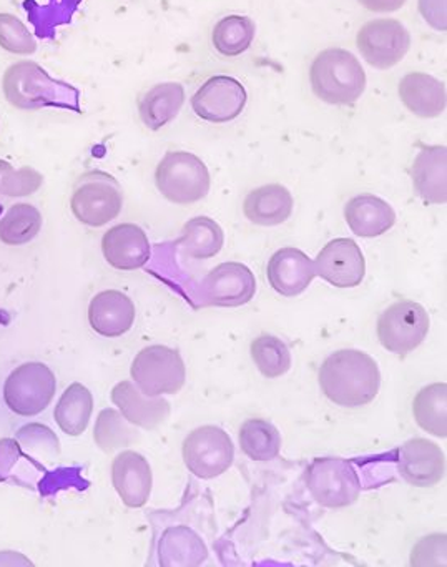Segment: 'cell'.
I'll list each match as a JSON object with an SVG mask.
<instances>
[{"instance_id": "cell-1", "label": "cell", "mask_w": 447, "mask_h": 567, "mask_svg": "<svg viewBox=\"0 0 447 567\" xmlns=\"http://www.w3.org/2000/svg\"><path fill=\"white\" fill-rule=\"evenodd\" d=\"M321 391L341 408H361L380 394L381 371L376 361L361 350L347 348L331 353L318 373Z\"/></svg>"}, {"instance_id": "cell-2", "label": "cell", "mask_w": 447, "mask_h": 567, "mask_svg": "<svg viewBox=\"0 0 447 567\" xmlns=\"http://www.w3.org/2000/svg\"><path fill=\"white\" fill-rule=\"evenodd\" d=\"M2 91L9 104L19 111H41L48 107L79 111L81 94L77 89L55 81L32 61L12 64L6 71Z\"/></svg>"}, {"instance_id": "cell-3", "label": "cell", "mask_w": 447, "mask_h": 567, "mask_svg": "<svg viewBox=\"0 0 447 567\" xmlns=\"http://www.w3.org/2000/svg\"><path fill=\"white\" fill-rule=\"evenodd\" d=\"M313 94L324 104L353 105L363 97L367 78L356 55L344 49H326L310 69Z\"/></svg>"}, {"instance_id": "cell-4", "label": "cell", "mask_w": 447, "mask_h": 567, "mask_svg": "<svg viewBox=\"0 0 447 567\" xmlns=\"http://www.w3.org/2000/svg\"><path fill=\"white\" fill-rule=\"evenodd\" d=\"M155 185L162 197L175 205L204 200L211 187L210 172L198 155L190 152H167L155 171Z\"/></svg>"}, {"instance_id": "cell-5", "label": "cell", "mask_w": 447, "mask_h": 567, "mask_svg": "<svg viewBox=\"0 0 447 567\" xmlns=\"http://www.w3.org/2000/svg\"><path fill=\"white\" fill-rule=\"evenodd\" d=\"M71 208L82 225L92 228L105 227L121 215L124 192L117 178L107 172L91 171L75 182Z\"/></svg>"}, {"instance_id": "cell-6", "label": "cell", "mask_w": 447, "mask_h": 567, "mask_svg": "<svg viewBox=\"0 0 447 567\" xmlns=\"http://www.w3.org/2000/svg\"><path fill=\"white\" fill-rule=\"evenodd\" d=\"M304 483L314 503L328 509H343L360 499V474L343 457H316L304 473Z\"/></svg>"}, {"instance_id": "cell-7", "label": "cell", "mask_w": 447, "mask_h": 567, "mask_svg": "<svg viewBox=\"0 0 447 567\" xmlns=\"http://www.w3.org/2000/svg\"><path fill=\"white\" fill-rule=\"evenodd\" d=\"M132 381L147 396L177 394L187 381V368L177 350L164 344L144 348L132 361Z\"/></svg>"}, {"instance_id": "cell-8", "label": "cell", "mask_w": 447, "mask_h": 567, "mask_svg": "<svg viewBox=\"0 0 447 567\" xmlns=\"http://www.w3.org/2000/svg\"><path fill=\"white\" fill-rule=\"evenodd\" d=\"M58 380L48 364L29 361L15 368L4 384V401L19 416H38L51 406Z\"/></svg>"}, {"instance_id": "cell-9", "label": "cell", "mask_w": 447, "mask_h": 567, "mask_svg": "<svg viewBox=\"0 0 447 567\" xmlns=\"http://www.w3.org/2000/svg\"><path fill=\"white\" fill-rule=\"evenodd\" d=\"M429 327V315L423 305L396 301L377 318V340L391 353L406 357L423 344Z\"/></svg>"}, {"instance_id": "cell-10", "label": "cell", "mask_w": 447, "mask_h": 567, "mask_svg": "<svg viewBox=\"0 0 447 567\" xmlns=\"http://www.w3.org/2000/svg\"><path fill=\"white\" fill-rule=\"evenodd\" d=\"M181 454L191 474L200 480H215L233 466L235 444L227 431L207 424L187 434Z\"/></svg>"}, {"instance_id": "cell-11", "label": "cell", "mask_w": 447, "mask_h": 567, "mask_svg": "<svg viewBox=\"0 0 447 567\" xmlns=\"http://www.w3.org/2000/svg\"><path fill=\"white\" fill-rule=\"evenodd\" d=\"M356 45L371 68L389 71L409 52L410 34L396 19H374L357 31Z\"/></svg>"}, {"instance_id": "cell-12", "label": "cell", "mask_w": 447, "mask_h": 567, "mask_svg": "<svg viewBox=\"0 0 447 567\" xmlns=\"http://www.w3.org/2000/svg\"><path fill=\"white\" fill-rule=\"evenodd\" d=\"M248 94L245 85L230 75H214L191 97L197 117L210 124H228L243 114Z\"/></svg>"}, {"instance_id": "cell-13", "label": "cell", "mask_w": 447, "mask_h": 567, "mask_svg": "<svg viewBox=\"0 0 447 567\" xmlns=\"http://www.w3.org/2000/svg\"><path fill=\"white\" fill-rule=\"evenodd\" d=\"M200 288L201 298L211 307H243L257 293V278L247 265L225 261L205 277Z\"/></svg>"}, {"instance_id": "cell-14", "label": "cell", "mask_w": 447, "mask_h": 567, "mask_svg": "<svg viewBox=\"0 0 447 567\" xmlns=\"http://www.w3.org/2000/svg\"><path fill=\"white\" fill-rule=\"evenodd\" d=\"M314 261L316 277L334 288H356L366 275V260L351 238H336L324 245Z\"/></svg>"}, {"instance_id": "cell-15", "label": "cell", "mask_w": 447, "mask_h": 567, "mask_svg": "<svg viewBox=\"0 0 447 567\" xmlns=\"http://www.w3.org/2000/svg\"><path fill=\"white\" fill-rule=\"evenodd\" d=\"M397 473L414 487H433L444 480V451L426 437H413L399 447Z\"/></svg>"}, {"instance_id": "cell-16", "label": "cell", "mask_w": 447, "mask_h": 567, "mask_svg": "<svg viewBox=\"0 0 447 567\" xmlns=\"http://www.w3.org/2000/svg\"><path fill=\"white\" fill-rule=\"evenodd\" d=\"M157 563L164 567H198L207 563L208 546L200 533L187 523L168 524L155 540Z\"/></svg>"}, {"instance_id": "cell-17", "label": "cell", "mask_w": 447, "mask_h": 567, "mask_svg": "<svg viewBox=\"0 0 447 567\" xmlns=\"http://www.w3.org/2000/svg\"><path fill=\"white\" fill-rule=\"evenodd\" d=\"M112 484L125 506L144 507L154 489V473L147 457L132 450L118 453L112 463Z\"/></svg>"}, {"instance_id": "cell-18", "label": "cell", "mask_w": 447, "mask_h": 567, "mask_svg": "<svg viewBox=\"0 0 447 567\" xmlns=\"http://www.w3.org/2000/svg\"><path fill=\"white\" fill-rule=\"evenodd\" d=\"M102 251L107 264L122 271L144 268L152 258L147 234L135 224L112 227L102 238Z\"/></svg>"}, {"instance_id": "cell-19", "label": "cell", "mask_w": 447, "mask_h": 567, "mask_svg": "<svg viewBox=\"0 0 447 567\" xmlns=\"http://www.w3.org/2000/svg\"><path fill=\"white\" fill-rule=\"evenodd\" d=\"M268 281L281 297L294 298L304 293L316 278L314 261L300 248L284 247L268 261Z\"/></svg>"}, {"instance_id": "cell-20", "label": "cell", "mask_w": 447, "mask_h": 567, "mask_svg": "<svg viewBox=\"0 0 447 567\" xmlns=\"http://www.w3.org/2000/svg\"><path fill=\"white\" fill-rule=\"evenodd\" d=\"M112 403L135 427L155 430L170 416V403L164 396H147L134 381H121L112 390Z\"/></svg>"}, {"instance_id": "cell-21", "label": "cell", "mask_w": 447, "mask_h": 567, "mask_svg": "<svg viewBox=\"0 0 447 567\" xmlns=\"http://www.w3.org/2000/svg\"><path fill=\"white\" fill-rule=\"evenodd\" d=\"M135 305L118 290H105L95 295L89 305V321L95 333L105 338H118L128 333L135 323Z\"/></svg>"}, {"instance_id": "cell-22", "label": "cell", "mask_w": 447, "mask_h": 567, "mask_svg": "<svg viewBox=\"0 0 447 567\" xmlns=\"http://www.w3.org/2000/svg\"><path fill=\"white\" fill-rule=\"evenodd\" d=\"M397 94L404 107L419 118H436L446 112V85L434 75L410 72L401 79Z\"/></svg>"}, {"instance_id": "cell-23", "label": "cell", "mask_w": 447, "mask_h": 567, "mask_svg": "<svg viewBox=\"0 0 447 567\" xmlns=\"http://www.w3.org/2000/svg\"><path fill=\"white\" fill-rule=\"evenodd\" d=\"M414 192L426 204L447 202V151L444 145L423 147L410 167Z\"/></svg>"}, {"instance_id": "cell-24", "label": "cell", "mask_w": 447, "mask_h": 567, "mask_svg": "<svg viewBox=\"0 0 447 567\" xmlns=\"http://www.w3.org/2000/svg\"><path fill=\"white\" fill-rule=\"evenodd\" d=\"M344 220L356 237L377 238L394 227L396 212L377 195L361 194L347 202Z\"/></svg>"}, {"instance_id": "cell-25", "label": "cell", "mask_w": 447, "mask_h": 567, "mask_svg": "<svg viewBox=\"0 0 447 567\" xmlns=\"http://www.w3.org/2000/svg\"><path fill=\"white\" fill-rule=\"evenodd\" d=\"M294 200L284 185L268 184L254 188L243 202V214L258 227H278L293 214Z\"/></svg>"}, {"instance_id": "cell-26", "label": "cell", "mask_w": 447, "mask_h": 567, "mask_svg": "<svg viewBox=\"0 0 447 567\" xmlns=\"http://www.w3.org/2000/svg\"><path fill=\"white\" fill-rule=\"evenodd\" d=\"M185 104V89L178 82L154 85L138 104V114L148 131H160L174 122Z\"/></svg>"}, {"instance_id": "cell-27", "label": "cell", "mask_w": 447, "mask_h": 567, "mask_svg": "<svg viewBox=\"0 0 447 567\" xmlns=\"http://www.w3.org/2000/svg\"><path fill=\"white\" fill-rule=\"evenodd\" d=\"M175 245L191 260H208L217 257L224 248V228L210 217L191 218L185 224Z\"/></svg>"}, {"instance_id": "cell-28", "label": "cell", "mask_w": 447, "mask_h": 567, "mask_svg": "<svg viewBox=\"0 0 447 567\" xmlns=\"http://www.w3.org/2000/svg\"><path fill=\"white\" fill-rule=\"evenodd\" d=\"M94 413V396L82 383H72L59 400L54 420L69 436H81L91 423Z\"/></svg>"}, {"instance_id": "cell-29", "label": "cell", "mask_w": 447, "mask_h": 567, "mask_svg": "<svg viewBox=\"0 0 447 567\" xmlns=\"http://www.w3.org/2000/svg\"><path fill=\"white\" fill-rule=\"evenodd\" d=\"M413 414L420 430L446 440L447 384L444 381H437L417 391L413 401Z\"/></svg>"}, {"instance_id": "cell-30", "label": "cell", "mask_w": 447, "mask_h": 567, "mask_svg": "<svg viewBox=\"0 0 447 567\" xmlns=\"http://www.w3.org/2000/svg\"><path fill=\"white\" fill-rule=\"evenodd\" d=\"M245 456L258 463H270L280 456L281 434L270 421L254 417L245 421L238 434Z\"/></svg>"}, {"instance_id": "cell-31", "label": "cell", "mask_w": 447, "mask_h": 567, "mask_svg": "<svg viewBox=\"0 0 447 567\" xmlns=\"http://www.w3.org/2000/svg\"><path fill=\"white\" fill-rule=\"evenodd\" d=\"M42 230V214L31 204H15L0 218V241L9 247H22L38 238Z\"/></svg>"}, {"instance_id": "cell-32", "label": "cell", "mask_w": 447, "mask_h": 567, "mask_svg": "<svg viewBox=\"0 0 447 567\" xmlns=\"http://www.w3.org/2000/svg\"><path fill=\"white\" fill-rule=\"evenodd\" d=\"M257 25L247 16H227L215 25L211 42L218 54L238 58L253 44Z\"/></svg>"}, {"instance_id": "cell-33", "label": "cell", "mask_w": 447, "mask_h": 567, "mask_svg": "<svg viewBox=\"0 0 447 567\" xmlns=\"http://www.w3.org/2000/svg\"><path fill=\"white\" fill-rule=\"evenodd\" d=\"M138 437V431L122 416L115 408H105L98 413L94 427V441L104 453H114L131 446Z\"/></svg>"}, {"instance_id": "cell-34", "label": "cell", "mask_w": 447, "mask_h": 567, "mask_svg": "<svg viewBox=\"0 0 447 567\" xmlns=\"http://www.w3.org/2000/svg\"><path fill=\"white\" fill-rule=\"evenodd\" d=\"M251 360L264 378L284 377L291 368L290 348L281 338L261 334L250 347Z\"/></svg>"}, {"instance_id": "cell-35", "label": "cell", "mask_w": 447, "mask_h": 567, "mask_svg": "<svg viewBox=\"0 0 447 567\" xmlns=\"http://www.w3.org/2000/svg\"><path fill=\"white\" fill-rule=\"evenodd\" d=\"M24 11L28 12L29 22L34 25L35 35L52 39L59 25L71 21L74 4L72 0H45L44 4L24 2Z\"/></svg>"}, {"instance_id": "cell-36", "label": "cell", "mask_w": 447, "mask_h": 567, "mask_svg": "<svg viewBox=\"0 0 447 567\" xmlns=\"http://www.w3.org/2000/svg\"><path fill=\"white\" fill-rule=\"evenodd\" d=\"M44 184L41 172L32 167L14 168L0 158V197L22 198L34 195Z\"/></svg>"}, {"instance_id": "cell-37", "label": "cell", "mask_w": 447, "mask_h": 567, "mask_svg": "<svg viewBox=\"0 0 447 567\" xmlns=\"http://www.w3.org/2000/svg\"><path fill=\"white\" fill-rule=\"evenodd\" d=\"M15 441L22 451L42 460H52L61 454V440L45 424H25L15 433Z\"/></svg>"}, {"instance_id": "cell-38", "label": "cell", "mask_w": 447, "mask_h": 567, "mask_svg": "<svg viewBox=\"0 0 447 567\" xmlns=\"http://www.w3.org/2000/svg\"><path fill=\"white\" fill-rule=\"evenodd\" d=\"M0 48L9 54L31 55L38 51V42L21 19L0 14Z\"/></svg>"}, {"instance_id": "cell-39", "label": "cell", "mask_w": 447, "mask_h": 567, "mask_svg": "<svg viewBox=\"0 0 447 567\" xmlns=\"http://www.w3.org/2000/svg\"><path fill=\"white\" fill-rule=\"evenodd\" d=\"M447 537L444 533L427 534L410 550L413 567H446Z\"/></svg>"}, {"instance_id": "cell-40", "label": "cell", "mask_w": 447, "mask_h": 567, "mask_svg": "<svg viewBox=\"0 0 447 567\" xmlns=\"http://www.w3.org/2000/svg\"><path fill=\"white\" fill-rule=\"evenodd\" d=\"M420 18L434 31L446 32L447 0H417Z\"/></svg>"}, {"instance_id": "cell-41", "label": "cell", "mask_w": 447, "mask_h": 567, "mask_svg": "<svg viewBox=\"0 0 447 567\" xmlns=\"http://www.w3.org/2000/svg\"><path fill=\"white\" fill-rule=\"evenodd\" d=\"M21 454L22 450L18 441L11 437L0 440V480H4L14 471Z\"/></svg>"}, {"instance_id": "cell-42", "label": "cell", "mask_w": 447, "mask_h": 567, "mask_svg": "<svg viewBox=\"0 0 447 567\" xmlns=\"http://www.w3.org/2000/svg\"><path fill=\"white\" fill-rule=\"evenodd\" d=\"M357 2L374 14H393L403 9L407 0H357Z\"/></svg>"}, {"instance_id": "cell-43", "label": "cell", "mask_w": 447, "mask_h": 567, "mask_svg": "<svg viewBox=\"0 0 447 567\" xmlns=\"http://www.w3.org/2000/svg\"><path fill=\"white\" fill-rule=\"evenodd\" d=\"M34 563L15 550H0V567H32Z\"/></svg>"}]
</instances>
